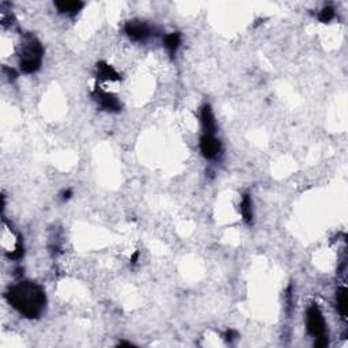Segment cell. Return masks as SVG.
I'll list each match as a JSON object with an SVG mask.
<instances>
[{"label":"cell","instance_id":"obj_1","mask_svg":"<svg viewBox=\"0 0 348 348\" xmlns=\"http://www.w3.org/2000/svg\"><path fill=\"white\" fill-rule=\"evenodd\" d=\"M8 304L26 318H38L46 305L44 288L33 282H20L6 292Z\"/></svg>","mask_w":348,"mask_h":348},{"label":"cell","instance_id":"obj_11","mask_svg":"<svg viewBox=\"0 0 348 348\" xmlns=\"http://www.w3.org/2000/svg\"><path fill=\"white\" fill-rule=\"evenodd\" d=\"M336 304H337V309L340 311L343 318H347L348 314V297H347V288L346 287H340L337 292H336Z\"/></svg>","mask_w":348,"mask_h":348},{"label":"cell","instance_id":"obj_6","mask_svg":"<svg viewBox=\"0 0 348 348\" xmlns=\"http://www.w3.org/2000/svg\"><path fill=\"white\" fill-rule=\"evenodd\" d=\"M94 100L102 109L109 110V112H119L121 109V103L119 102V100L114 97L113 94H110L108 91H102L101 89H95V91L93 93Z\"/></svg>","mask_w":348,"mask_h":348},{"label":"cell","instance_id":"obj_8","mask_svg":"<svg viewBox=\"0 0 348 348\" xmlns=\"http://www.w3.org/2000/svg\"><path fill=\"white\" fill-rule=\"evenodd\" d=\"M97 76L102 81H120L121 79L120 74L105 61L97 63Z\"/></svg>","mask_w":348,"mask_h":348},{"label":"cell","instance_id":"obj_7","mask_svg":"<svg viewBox=\"0 0 348 348\" xmlns=\"http://www.w3.org/2000/svg\"><path fill=\"white\" fill-rule=\"evenodd\" d=\"M200 119H202L203 128H204V132L208 133V135H214L216 132V121L212 113V109L209 105H204L200 112Z\"/></svg>","mask_w":348,"mask_h":348},{"label":"cell","instance_id":"obj_16","mask_svg":"<svg viewBox=\"0 0 348 348\" xmlns=\"http://www.w3.org/2000/svg\"><path fill=\"white\" fill-rule=\"evenodd\" d=\"M119 347H132V344H131V343L123 342V343H119Z\"/></svg>","mask_w":348,"mask_h":348},{"label":"cell","instance_id":"obj_14","mask_svg":"<svg viewBox=\"0 0 348 348\" xmlns=\"http://www.w3.org/2000/svg\"><path fill=\"white\" fill-rule=\"evenodd\" d=\"M235 336H237V333H235L234 330H227V332H226V340H227L228 343H231L235 339Z\"/></svg>","mask_w":348,"mask_h":348},{"label":"cell","instance_id":"obj_5","mask_svg":"<svg viewBox=\"0 0 348 348\" xmlns=\"http://www.w3.org/2000/svg\"><path fill=\"white\" fill-rule=\"evenodd\" d=\"M125 33L129 38L135 41H144L146 38L151 36V27L146 22H142L138 19L128 20L125 23Z\"/></svg>","mask_w":348,"mask_h":348},{"label":"cell","instance_id":"obj_4","mask_svg":"<svg viewBox=\"0 0 348 348\" xmlns=\"http://www.w3.org/2000/svg\"><path fill=\"white\" fill-rule=\"evenodd\" d=\"M200 151L203 157L207 159L219 158L222 152V144L219 140L216 139L214 135L204 133L200 139Z\"/></svg>","mask_w":348,"mask_h":348},{"label":"cell","instance_id":"obj_12","mask_svg":"<svg viewBox=\"0 0 348 348\" xmlns=\"http://www.w3.org/2000/svg\"><path fill=\"white\" fill-rule=\"evenodd\" d=\"M180 44H181V34L180 33H170L165 37V46L170 53H176Z\"/></svg>","mask_w":348,"mask_h":348},{"label":"cell","instance_id":"obj_15","mask_svg":"<svg viewBox=\"0 0 348 348\" xmlns=\"http://www.w3.org/2000/svg\"><path fill=\"white\" fill-rule=\"evenodd\" d=\"M71 196H72V190L71 189L64 190L63 193H61V199H63V200H68Z\"/></svg>","mask_w":348,"mask_h":348},{"label":"cell","instance_id":"obj_9","mask_svg":"<svg viewBox=\"0 0 348 348\" xmlns=\"http://www.w3.org/2000/svg\"><path fill=\"white\" fill-rule=\"evenodd\" d=\"M55 6L57 7V10H59L60 13L74 15V14H76L82 8L83 3L82 1H78V0H76V1L75 0H72V1H65V0H63V1H56Z\"/></svg>","mask_w":348,"mask_h":348},{"label":"cell","instance_id":"obj_17","mask_svg":"<svg viewBox=\"0 0 348 348\" xmlns=\"http://www.w3.org/2000/svg\"><path fill=\"white\" fill-rule=\"evenodd\" d=\"M138 257H139V253L136 252V253H135V254H133V256H132V259H131V261H132L133 264L136 263V260H138Z\"/></svg>","mask_w":348,"mask_h":348},{"label":"cell","instance_id":"obj_2","mask_svg":"<svg viewBox=\"0 0 348 348\" xmlns=\"http://www.w3.org/2000/svg\"><path fill=\"white\" fill-rule=\"evenodd\" d=\"M42 56H44V48L40 44V41L33 36H26L22 45V51H20V60H19L20 70L25 74H34L41 67Z\"/></svg>","mask_w":348,"mask_h":348},{"label":"cell","instance_id":"obj_3","mask_svg":"<svg viewBox=\"0 0 348 348\" xmlns=\"http://www.w3.org/2000/svg\"><path fill=\"white\" fill-rule=\"evenodd\" d=\"M306 328L307 332L314 337H323L327 336V328H325V320L320 307L316 304H313L307 309L306 313Z\"/></svg>","mask_w":348,"mask_h":348},{"label":"cell","instance_id":"obj_13","mask_svg":"<svg viewBox=\"0 0 348 348\" xmlns=\"http://www.w3.org/2000/svg\"><path fill=\"white\" fill-rule=\"evenodd\" d=\"M333 18H335V10H333L332 7H325V8H323L320 15H318V19H320L321 22H324V23L330 22Z\"/></svg>","mask_w":348,"mask_h":348},{"label":"cell","instance_id":"obj_10","mask_svg":"<svg viewBox=\"0 0 348 348\" xmlns=\"http://www.w3.org/2000/svg\"><path fill=\"white\" fill-rule=\"evenodd\" d=\"M241 214L244 221L246 222L247 225H250L253 222V211H252V197L249 196L247 193H245L242 196V202H241Z\"/></svg>","mask_w":348,"mask_h":348}]
</instances>
